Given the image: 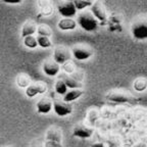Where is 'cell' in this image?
Wrapping results in <instances>:
<instances>
[{"label":"cell","mask_w":147,"mask_h":147,"mask_svg":"<svg viewBox=\"0 0 147 147\" xmlns=\"http://www.w3.org/2000/svg\"><path fill=\"white\" fill-rule=\"evenodd\" d=\"M98 20L94 16V14L90 11H84L79 14L77 23L83 30L87 32L95 31L98 28Z\"/></svg>","instance_id":"obj_1"},{"label":"cell","mask_w":147,"mask_h":147,"mask_svg":"<svg viewBox=\"0 0 147 147\" xmlns=\"http://www.w3.org/2000/svg\"><path fill=\"white\" fill-rule=\"evenodd\" d=\"M131 33L137 40L147 39V18H138L132 24Z\"/></svg>","instance_id":"obj_2"},{"label":"cell","mask_w":147,"mask_h":147,"mask_svg":"<svg viewBox=\"0 0 147 147\" xmlns=\"http://www.w3.org/2000/svg\"><path fill=\"white\" fill-rule=\"evenodd\" d=\"M106 98L110 101H113V102H117V103H137L135 97L127 94V93H123V92H109L106 95Z\"/></svg>","instance_id":"obj_3"},{"label":"cell","mask_w":147,"mask_h":147,"mask_svg":"<svg viewBox=\"0 0 147 147\" xmlns=\"http://www.w3.org/2000/svg\"><path fill=\"white\" fill-rule=\"evenodd\" d=\"M57 10L64 18H71V16H76L78 9L75 6L74 1H71V0H65V1L58 4Z\"/></svg>","instance_id":"obj_4"},{"label":"cell","mask_w":147,"mask_h":147,"mask_svg":"<svg viewBox=\"0 0 147 147\" xmlns=\"http://www.w3.org/2000/svg\"><path fill=\"white\" fill-rule=\"evenodd\" d=\"M47 91V86L42 82H39V83H31L30 85L28 86L26 88V95L28 97H32L36 96L38 94H43L45 92Z\"/></svg>","instance_id":"obj_5"},{"label":"cell","mask_w":147,"mask_h":147,"mask_svg":"<svg viewBox=\"0 0 147 147\" xmlns=\"http://www.w3.org/2000/svg\"><path fill=\"white\" fill-rule=\"evenodd\" d=\"M53 109L55 113L59 117H65L71 113L73 111V106L69 104V102L65 101H55L53 102Z\"/></svg>","instance_id":"obj_6"},{"label":"cell","mask_w":147,"mask_h":147,"mask_svg":"<svg viewBox=\"0 0 147 147\" xmlns=\"http://www.w3.org/2000/svg\"><path fill=\"white\" fill-rule=\"evenodd\" d=\"M90 10H91V12L94 14V16L98 20L99 22H103L106 20L105 8H104V5L101 3L100 0H96V1H94L93 4L91 5Z\"/></svg>","instance_id":"obj_7"},{"label":"cell","mask_w":147,"mask_h":147,"mask_svg":"<svg viewBox=\"0 0 147 147\" xmlns=\"http://www.w3.org/2000/svg\"><path fill=\"white\" fill-rule=\"evenodd\" d=\"M74 57L78 60H86L93 55V51L91 48L84 47V46H77L73 49Z\"/></svg>","instance_id":"obj_8"},{"label":"cell","mask_w":147,"mask_h":147,"mask_svg":"<svg viewBox=\"0 0 147 147\" xmlns=\"http://www.w3.org/2000/svg\"><path fill=\"white\" fill-rule=\"evenodd\" d=\"M71 58V54H69V50L63 47H56L53 52V59L59 64H63L64 62H67Z\"/></svg>","instance_id":"obj_9"},{"label":"cell","mask_w":147,"mask_h":147,"mask_svg":"<svg viewBox=\"0 0 147 147\" xmlns=\"http://www.w3.org/2000/svg\"><path fill=\"white\" fill-rule=\"evenodd\" d=\"M73 135L75 137L82 138V139H87V138H90L93 135V129L90 128V127L85 126V125H78V126H76L74 128Z\"/></svg>","instance_id":"obj_10"},{"label":"cell","mask_w":147,"mask_h":147,"mask_svg":"<svg viewBox=\"0 0 147 147\" xmlns=\"http://www.w3.org/2000/svg\"><path fill=\"white\" fill-rule=\"evenodd\" d=\"M59 63L55 60H47L43 63V71L45 75L49 77H54L59 73Z\"/></svg>","instance_id":"obj_11"},{"label":"cell","mask_w":147,"mask_h":147,"mask_svg":"<svg viewBox=\"0 0 147 147\" xmlns=\"http://www.w3.org/2000/svg\"><path fill=\"white\" fill-rule=\"evenodd\" d=\"M36 106L37 111L39 113H48L53 108V103L48 97H44V98H41L37 102Z\"/></svg>","instance_id":"obj_12"},{"label":"cell","mask_w":147,"mask_h":147,"mask_svg":"<svg viewBox=\"0 0 147 147\" xmlns=\"http://www.w3.org/2000/svg\"><path fill=\"white\" fill-rule=\"evenodd\" d=\"M57 26L61 31H71L76 29L78 23L71 18H63L58 22Z\"/></svg>","instance_id":"obj_13"},{"label":"cell","mask_w":147,"mask_h":147,"mask_svg":"<svg viewBox=\"0 0 147 147\" xmlns=\"http://www.w3.org/2000/svg\"><path fill=\"white\" fill-rule=\"evenodd\" d=\"M38 5L40 7V14L41 16H49L52 13V0H38Z\"/></svg>","instance_id":"obj_14"},{"label":"cell","mask_w":147,"mask_h":147,"mask_svg":"<svg viewBox=\"0 0 147 147\" xmlns=\"http://www.w3.org/2000/svg\"><path fill=\"white\" fill-rule=\"evenodd\" d=\"M83 94H84V91L82 90V88L71 89L63 95V101H65V102H71V101H75L78 98H80Z\"/></svg>","instance_id":"obj_15"},{"label":"cell","mask_w":147,"mask_h":147,"mask_svg":"<svg viewBox=\"0 0 147 147\" xmlns=\"http://www.w3.org/2000/svg\"><path fill=\"white\" fill-rule=\"evenodd\" d=\"M61 131L59 128L56 127H52V128L48 129L47 134H46V140L50 141H56V142H61Z\"/></svg>","instance_id":"obj_16"},{"label":"cell","mask_w":147,"mask_h":147,"mask_svg":"<svg viewBox=\"0 0 147 147\" xmlns=\"http://www.w3.org/2000/svg\"><path fill=\"white\" fill-rule=\"evenodd\" d=\"M37 29H38V27H37L35 22L32 21L27 22V23L24 24L23 29H22V36L27 37V36H30V35H34L37 32Z\"/></svg>","instance_id":"obj_17"},{"label":"cell","mask_w":147,"mask_h":147,"mask_svg":"<svg viewBox=\"0 0 147 147\" xmlns=\"http://www.w3.org/2000/svg\"><path fill=\"white\" fill-rule=\"evenodd\" d=\"M64 83L67 84V86L69 89H77V88H83V83L80 82V80H77L76 78L69 76L63 77Z\"/></svg>","instance_id":"obj_18"},{"label":"cell","mask_w":147,"mask_h":147,"mask_svg":"<svg viewBox=\"0 0 147 147\" xmlns=\"http://www.w3.org/2000/svg\"><path fill=\"white\" fill-rule=\"evenodd\" d=\"M16 84L18 85V87L21 88H27L28 86L31 84V79L30 77L26 75V74H20L16 77Z\"/></svg>","instance_id":"obj_19"},{"label":"cell","mask_w":147,"mask_h":147,"mask_svg":"<svg viewBox=\"0 0 147 147\" xmlns=\"http://www.w3.org/2000/svg\"><path fill=\"white\" fill-rule=\"evenodd\" d=\"M37 41H38V45L42 48H49L52 46V42L50 41V37L47 36H39L37 37Z\"/></svg>","instance_id":"obj_20"},{"label":"cell","mask_w":147,"mask_h":147,"mask_svg":"<svg viewBox=\"0 0 147 147\" xmlns=\"http://www.w3.org/2000/svg\"><path fill=\"white\" fill-rule=\"evenodd\" d=\"M134 89L138 92H143L147 88V80L144 78H139L134 82Z\"/></svg>","instance_id":"obj_21"},{"label":"cell","mask_w":147,"mask_h":147,"mask_svg":"<svg viewBox=\"0 0 147 147\" xmlns=\"http://www.w3.org/2000/svg\"><path fill=\"white\" fill-rule=\"evenodd\" d=\"M24 44L28 48L33 49L38 46V41H37V38H35L33 35H30V36L24 37Z\"/></svg>","instance_id":"obj_22"},{"label":"cell","mask_w":147,"mask_h":147,"mask_svg":"<svg viewBox=\"0 0 147 147\" xmlns=\"http://www.w3.org/2000/svg\"><path fill=\"white\" fill-rule=\"evenodd\" d=\"M67 86L63 80H58L55 84V92L59 95H64L67 92Z\"/></svg>","instance_id":"obj_23"},{"label":"cell","mask_w":147,"mask_h":147,"mask_svg":"<svg viewBox=\"0 0 147 147\" xmlns=\"http://www.w3.org/2000/svg\"><path fill=\"white\" fill-rule=\"evenodd\" d=\"M73 1L78 10H84L87 7H91V5L93 4L92 1H88V0H73Z\"/></svg>","instance_id":"obj_24"},{"label":"cell","mask_w":147,"mask_h":147,"mask_svg":"<svg viewBox=\"0 0 147 147\" xmlns=\"http://www.w3.org/2000/svg\"><path fill=\"white\" fill-rule=\"evenodd\" d=\"M37 33L41 35V36L50 37L51 34H52V31H51V29L47 25H40L38 27V29H37Z\"/></svg>","instance_id":"obj_25"},{"label":"cell","mask_w":147,"mask_h":147,"mask_svg":"<svg viewBox=\"0 0 147 147\" xmlns=\"http://www.w3.org/2000/svg\"><path fill=\"white\" fill-rule=\"evenodd\" d=\"M63 69L69 74L74 73V69H75V64L71 63V62H69V61L64 62V63H63Z\"/></svg>","instance_id":"obj_26"},{"label":"cell","mask_w":147,"mask_h":147,"mask_svg":"<svg viewBox=\"0 0 147 147\" xmlns=\"http://www.w3.org/2000/svg\"><path fill=\"white\" fill-rule=\"evenodd\" d=\"M46 147H52V146H61V142H56V141H50V140H46L45 143Z\"/></svg>","instance_id":"obj_27"},{"label":"cell","mask_w":147,"mask_h":147,"mask_svg":"<svg viewBox=\"0 0 147 147\" xmlns=\"http://www.w3.org/2000/svg\"><path fill=\"white\" fill-rule=\"evenodd\" d=\"M4 3L7 4H20L24 1V0H2Z\"/></svg>","instance_id":"obj_28"},{"label":"cell","mask_w":147,"mask_h":147,"mask_svg":"<svg viewBox=\"0 0 147 147\" xmlns=\"http://www.w3.org/2000/svg\"><path fill=\"white\" fill-rule=\"evenodd\" d=\"M88 1H92L93 2V1H96V0H88Z\"/></svg>","instance_id":"obj_29"},{"label":"cell","mask_w":147,"mask_h":147,"mask_svg":"<svg viewBox=\"0 0 147 147\" xmlns=\"http://www.w3.org/2000/svg\"><path fill=\"white\" fill-rule=\"evenodd\" d=\"M71 1H73V0H71Z\"/></svg>","instance_id":"obj_30"}]
</instances>
